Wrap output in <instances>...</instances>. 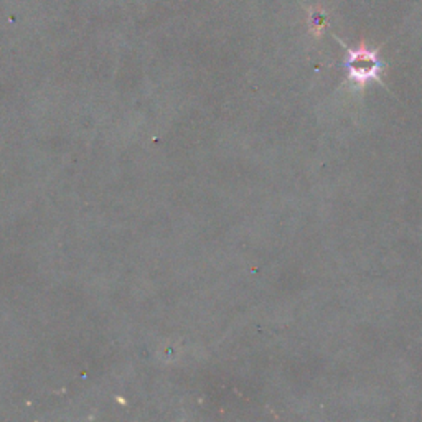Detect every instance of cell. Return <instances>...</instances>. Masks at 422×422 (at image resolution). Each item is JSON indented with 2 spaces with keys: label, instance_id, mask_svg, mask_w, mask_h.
<instances>
[{
  "label": "cell",
  "instance_id": "obj_1",
  "mask_svg": "<svg viewBox=\"0 0 422 422\" xmlns=\"http://www.w3.org/2000/svg\"><path fill=\"white\" fill-rule=\"evenodd\" d=\"M345 66L348 70V78L351 83L364 86L369 81H380L383 63L378 58V53L369 48H348V56Z\"/></svg>",
  "mask_w": 422,
  "mask_h": 422
}]
</instances>
